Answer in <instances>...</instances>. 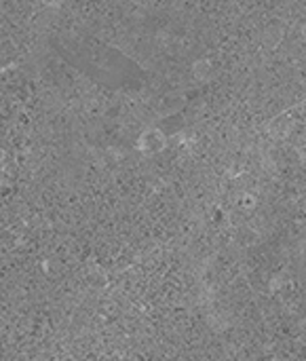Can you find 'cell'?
I'll return each instance as SVG.
<instances>
[{"instance_id": "obj_1", "label": "cell", "mask_w": 306, "mask_h": 361, "mask_svg": "<svg viewBox=\"0 0 306 361\" xmlns=\"http://www.w3.org/2000/svg\"><path fill=\"white\" fill-rule=\"evenodd\" d=\"M42 3L47 7H59V5H63V0H42Z\"/></svg>"}]
</instances>
